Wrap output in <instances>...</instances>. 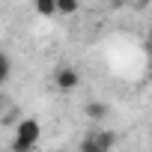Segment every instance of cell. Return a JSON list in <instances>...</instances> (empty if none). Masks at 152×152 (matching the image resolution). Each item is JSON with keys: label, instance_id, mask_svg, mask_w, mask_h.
I'll return each mask as SVG.
<instances>
[{"label": "cell", "instance_id": "obj_13", "mask_svg": "<svg viewBox=\"0 0 152 152\" xmlns=\"http://www.w3.org/2000/svg\"><path fill=\"white\" fill-rule=\"evenodd\" d=\"M57 152H69V149H57Z\"/></svg>", "mask_w": 152, "mask_h": 152}, {"label": "cell", "instance_id": "obj_4", "mask_svg": "<svg viewBox=\"0 0 152 152\" xmlns=\"http://www.w3.org/2000/svg\"><path fill=\"white\" fill-rule=\"evenodd\" d=\"M107 113H110V104H107V102L93 99V102H87V104H84V116H87V119H93V122L107 119Z\"/></svg>", "mask_w": 152, "mask_h": 152}, {"label": "cell", "instance_id": "obj_3", "mask_svg": "<svg viewBox=\"0 0 152 152\" xmlns=\"http://www.w3.org/2000/svg\"><path fill=\"white\" fill-rule=\"evenodd\" d=\"M54 87L60 90V93H75L81 87V75H78V69L75 66H60L57 72H54Z\"/></svg>", "mask_w": 152, "mask_h": 152}, {"label": "cell", "instance_id": "obj_7", "mask_svg": "<svg viewBox=\"0 0 152 152\" xmlns=\"http://www.w3.org/2000/svg\"><path fill=\"white\" fill-rule=\"evenodd\" d=\"M0 69L12 72V60H9V54H6V51H0Z\"/></svg>", "mask_w": 152, "mask_h": 152}, {"label": "cell", "instance_id": "obj_2", "mask_svg": "<svg viewBox=\"0 0 152 152\" xmlns=\"http://www.w3.org/2000/svg\"><path fill=\"white\" fill-rule=\"evenodd\" d=\"M116 146V131L110 128H93L81 137L78 143V152H110Z\"/></svg>", "mask_w": 152, "mask_h": 152}, {"label": "cell", "instance_id": "obj_12", "mask_svg": "<svg viewBox=\"0 0 152 152\" xmlns=\"http://www.w3.org/2000/svg\"><path fill=\"white\" fill-rule=\"evenodd\" d=\"M116 3H134V0H116Z\"/></svg>", "mask_w": 152, "mask_h": 152}, {"label": "cell", "instance_id": "obj_10", "mask_svg": "<svg viewBox=\"0 0 152 152\" xmlns=\"http://www.w3.org/2000/svg\"><path fill=\"white\" fill-rule=\"evenodd\" d=\"M3 107H6V102H3V99H0V116H3Z\"/></svg>", "mask_w": 152, "mask_h": 152}, {"label": "cell", "instance_id": "obj_8", "mask_svg": "<svg viewBox=\"0 0 152 152\" xmlns=\"http://www.w3.org/2000/svg\"><path fill=\"white\" fill-rule=\"evenodd\" d=\"M9 75H12V72H6V69H0V87H3V84L9 81Z\"/></svg>", "mask_w": 152, "mask_h": 152}, {"label": "cell", "instance_id": "obj_9", "mask_svg": "<svg viewBox=\"0 0 152 152\" xmlns=\"http://www.w3.org/2000/svg\"><path fill=\"white\" fill-rule=\"evenodd\" d=\"M146 51L152 54V33H149V39H146Z\"/></svg>", "mask_w": 152, "mask_h": 152}, {"label": "cell", "instance_id": "obj_6", "mask_svg": "<svg viewBox=\"0 0 152 152\" xmlns=\"http://www.w3.org/2000/svg\"><path fill=\"white\" fill-rule=\"evenodd\" d=\"M81 3L78 0H57V15H78Z\"/></svg>", "mask_w": 152, "mask_h": 152}, {"label": "cell", "instance_id": "obj_11", "mask_svg": "<svg viewBox=\"0 0 152 152\" xmlns=\"http://www.w3.org/2000/svg\"><path fill=\"white\" fill-rule=\"evenodd\" d=\"M134 3H140V6H143V3H152V0H134Z\"/></svg>", "mask_w": 152, "mask_h": 152}, {"label": "cell", "instance_id": "obj_5", "mask_svg": "<svg viewBox=\"0 0 152 152\" xmlns=\"http://www.w3.org/2000/svg\"><path fill=\"white\" fill-rule=\"evenodd\" d=\"M33 6L42 18H54L57 15V0H33Z\"/></svg>", "mask_w": 152, "mask_h": 152}, {"label": "cell", "instance_id": "obj_1", "mask_svg": "<svg viewBox=\"0 0 152 152\" xmlns=\"http://www.w3.org/2000/svg\"><path fill=\"white\" fill-rule=\"evenodd\" d=\"M39 140H42V122L36 116H21L15 122V137L9 152H33Z\"/></svg>", "mask_w": 152, "mask_h": 152}]
</instances>
